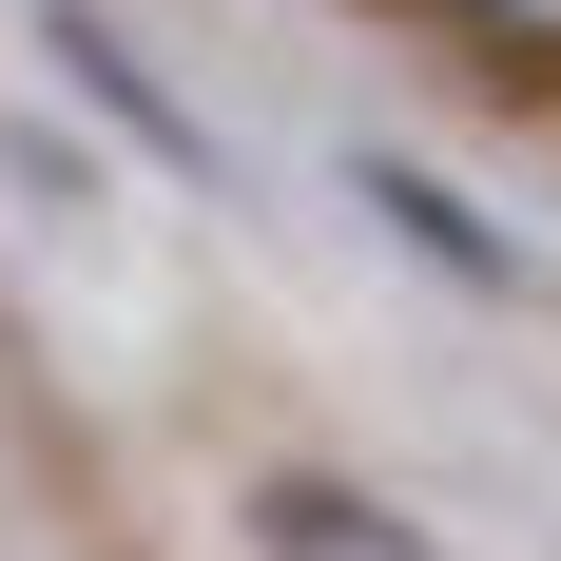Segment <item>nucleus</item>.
<instances>
[{"label": "nucleus", "instance_id": "f03ea898", "mask_svg": "<svg viewBox=\"0 0 561 561\" xmlns=\"http://www.w3.org/2000/svg\"><path fill=\"white\" fill-rule=\"evenodd\" d=\"M252 561H426V523H388L368 484H330V465H272V484H252Z\"/></svg>", "mask_w": 561, "mask_h": 561}, {"label": "nucleus", "instance_id": "20e7f679", "mask_svg": "<svg viewBox=\"0 0 561 561\" xmlns=\"http://www.w3.org/2000/svg\"><path fill=\"white\" fill-rule=\"evenodd\" d=\"M465 20H504L523 58H561V0H465Z\"/></svg>", "mask_w": 561, "mask_h": 561}, {"label": "nucleus", "instance_id": "7ed1b4c3", "mask_svg": "<svg viewBox=\"0 0 561 561\" xmlns=\"http://www.w3.org/2000/svg\"><path fill=\"white\" fill-rule=\"evenodd\" d=\"M368 214H388L407 252H426V272H465V290H523V252H504L484 214H465V194H446L426 156H368Z\"/></svg>", "mask_w": 561, "mask_h": 561}, {"label": "nucleus", "instance_id": "f257e3e1", "mask_svg": "<svg viewBox=\"0 0 561 561\" xmlns=\"http://www.w3.org/2000/svg\"><path fill=\"white\" fill-rule=\"evenodd\" d=\"M39 58H58V78H78V98H98V116H116V136H136V156H174V174H214V136H194V116H174V98H156V58L116 39L98 0H58V20H39Z\"/></svg>", "mask_w": 561, "mask_h": 561}]
</instances>
